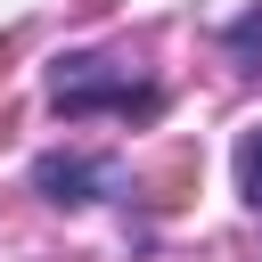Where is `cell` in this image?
<instances>
[{
    "mask_svg": "<svg viewBox=\"0 0 262 262\" xmlns=\"http://www.w3.org/2000/svg\"><path fill=\"white\" fill-rule=\"evenodd\" d=\"M49 98L66 115H90V106H156V90H139L131 74H106V57H66L49 74Z\"/></svg>",
    "mask_w": 262,
    "mask_h": 262,
    "instance_id": "1",
    "label": "cell"
},
{
    "mask_svg": "<svg viewBox=\"0 0 262 262\" xmlns=\"http://www.w3.org/2000/svg\"><path fill=\"white\" fill-rule=\"evenodd\" d=\"M33 188H41L49 205H98V196L123 188V172H115L106 156H41V164H33Z\"/></svg>",
    "mask_w": 262,
    "mask_h": 262,
    "instance_id": "2",
    "label": "cell"
},
{
    "mask_svg": "<svg viewBox=\"0 0 262 262\" xmlns=\"http://www.w3.org/2000/svg\"><path fill=\"white\" fill-rule=\"evenodd\" d=\"M237 196L262 213V123H254V131H237Z\"/></svg>",
    "mask_w": 262,
    "mask_h": 262,
    "instance_id": "3",
    "label": "cell"
},
{
    "mask_svg": "<svg viewBox=\"0 0 262 262\" xmlns=\"http://www.w3.org/2000/svg\"><path fill=\"white\" fill-rule=\"evenodd\" d=\"M229 57H246V66H262V8H246V16L229 25Z\"/></svg>",
    "mask_w": 262,
    "mask_h": 262,
    "instance_id": "4",
    "label": "cell"
}]
</instances>
